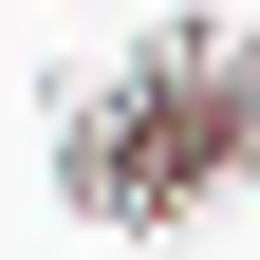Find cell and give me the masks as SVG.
<instances>
[{
	"label": "cell",
	"instance_id": "obj_1",
	"mask_svg": "<svg viewBox=\"0 0 260 260\" xmlns=\"http://www.w3.org/2000/svg\"><path fill=\"white\" fill-rule=\"evenodd\" d=\"M56 112V205L93 223V242L168 260L205 205H242L260 186V19H149V38H112L93 75L38 93Z\"/></svg>",
	"mask_w": 260,
	"mask_h": 260
}]
</instances>
